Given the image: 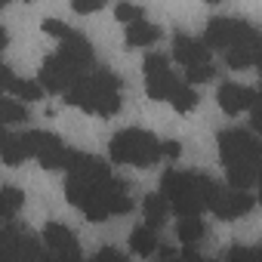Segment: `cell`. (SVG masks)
I'll return each instance as SVG.
<instances>
[{
    "label": "cell",
    "instance_id": "obj_29",
    "mask_svg": "<svg viewBox=\"0 0 262 262\" xmlns=\"http://www.w3.org/2000/svg\"><path fill=\"white\" fill-rule=\"evenodd\" d=\"M102 7H105L102 0H90V4H83V0H74V4H71V10L80 13V16H86V13H99Z\"/></svg>",
    "mask_w": 262,
    "mask_h": 262
},
{
    "label": "cell",
    "instance_id": "obj_27",
    "mask_svg": "<svg viewBox=\"0 0 262 262\" xmlns=\"http://www.w3.org/2000/svg\"><path fill=\"white\" fill-rule=\"evenodd\" d=\"M40 28H43V34H53V37H59V40H65L68 31H71V28H65V22H59V19H43Z\"/></svg>",
    "mask_w": 262,
    "mask_h": 262
},
{
    "label": "cell",
    "instance_id": "obj_11",
    "mask_svg": "<svg viewBox=\"0 0 262 262\" xmlns=\"http://www.w3.org/2000/svg\"><path fill=\"white\" fill-rule=\"evenodd\" d=\"M173 59L182 62L185 68H194V65H210V50L204 40L198 37H188V34H176L173 40Z\"/></svg>",
    "mask_w": 262,
    "mask_h": 262
},
{
    "label": "cell",
    "instance_id": "obj_5",
    "mask_svg": "<svg viewBox=\"0 0 262 262\" xmlns=\"http://www.w3.org/2000/svg\"><path fill=\"white\" fill-rule=\"evenodd\" d=\"M253 31H256V28H253L250 22H244V19L216 16V19H210V25H207V37H204V43L228 53L231 47H241L244 40H250Z\"/></svg>",
    "mask_w": 262,
    "mask_h": 262
},
{
    "label": "cell",
    "instance_id": "obj_25",
    "mask_svg": "<svg viewBox=\"0 0 262 262\" xmlns=\"http://www.w3.org/2000/svg\"><path fill=\"white\" fill-rule=\"evenodd\" d=\"M213 74H216L213 65H194V68H185V83L188 86L191 83H207V80H213Z\"/></svg>",
    "mask_w": 262,
    "mask_h": 262
},
{
    "label": "cell",
    "instance_id": "obj_21",
    "mask_svg": "<svg viewBox=\"0 0 262 262\" xmlns=\"http://www.w3.org/2000/svg\"><path fill=\"white\" fill-rule=\"evenodd\" d=\"M25 161V148H22V139L16 136V133H4V164H10V167H16V164H22Z\"/></svg>",
    "mask_w": 262,
    "mask_h": 262
},
{
    "label": "cell",
    "instance_id": "obj_37",
    "mask_svg": "<svg viewBox=\"0 0 262 262\" xmlns=\"http://www.w3.org/2000/svg\"><path fill=\"white\" fill-rule=\"evenodd\" d=\"M173 262H179V259H173Z\"/></svg>",
    "mask_w": 262,
    "mask_h": 262
},
{
    "label": "cell",
    "instance_id": "obj_36",
    "mask_svg": "<svg viewBox=\"0 0 262 262\" xmlns=\"http://www.w3.org/2000/svg\"><path fill=\"white\" fill-rule=\"evenodd\" d=\"M259 185H262V167H259Z\"/></svg>",
    "mask_w": 262,
    "mask_h": 262
},
{
    "label": "cell",
    "instance_id": "obj_14",
    "mask_svg": "<svg viewBox=\"0 0 262 262\" xmlns=\"http://www.w3.org/2000/svg\"><path fill=\"white\" fill-rule=\"evenodd\" d=\"M4 86H7L10 96H19V99H25V102H34V99L43 96V86H40V83H34V80H19L7 65H4Z\"/></svg>",
    "mask_w": 262,
    "mask_h": 262
},
{
    "label": "cell",
    "instance_id": "obj_22",
    "mask_svg": "<svg viewBox=\"0 0 262 262\" xmlns=\"http://www.w3.org/2000/svg\"><path fill=\"white\" fill-rule=\"evenodd\" d=\"M170 102H173V108H176V111H191V108L198 105V93H194L188 83H179V86H176V93L170 96Z\"/></svg>",
    "mask_w": 262,
    "mask_h": 262
},
{
    "label": "cell",
    "instance_id": "obj_20",
    "mask_svg": "<svg viewBox=\"0 0 262 262\" xmlns=\"http://www.w3.org/2000/svg\"><path fill=\"white\" fill-rule=\"evenodd\" d=\"M204 231H207V228H204V222H201V216H191V219H182V222L176 225V237H179L182 244H188V247H191V244H198V241L204 237Z\"/></svg>",
    "mask_w": 262,
    "mask_h": 262
},
{
    "label": "cell",
    "instance_id": "obj_35",
    "mask_svg": "<svg viewBox=\"0 0 262 262\" xmlns=\"http://www.w3.org/2000/svg\"><path fill=\"white\" fill-rule=\"evenodd\" d=\"M256 201H259V204H262V188H259V198H256Z\"/></svg>",
    "mask_w": 262,
    "mask_h": 262
},
{
    "label": "cell",
    "instance_id": "obj_31",
    "mask_svg": "<svg viewBox=\"0 0 262 262\" xmlns=\"http://www.w3.org/2000/svg\"><path fill=\"white\" fill-rule=\"evenodd\" d=\"M250 123H253V129H259V133H262V96H259L256 105L250 108Z\"/></svg>",
    "mask_w": 262,
    "mask_h": 262
},
{
    "label": "cell",
    "instance_id": "obj_24",
    "mask_svg": "<svg viewBox=\"0 0 262 262\" xmlns=\"http://www.w3.org/2000/svg\"><path fill=\"white\" fill-rule=\"evenodd\" d=\"M114 16H117L123 25H136V22H142V19H145L142 7H133V4H120V7L114 10Z\"/></svg>",
    "mask_w": 262,
    "mask_h": 262
},
{
    "label": "cell",
    "instance_id": "obj_30",
    "mask_svg": "<svg viewBox=\"0 0 262 262\" xmlns=\"http://www.w3.org/2000/svg\"><path fill=\"white\" fill-rule=\"evenodd\" d=\"M182 155V145L176 142V139H167V142H161V158H170V161H176Z\"/></svg>",
    "mask_w": 262,
    "mask_h": 262
},
{
    "label": "cell",
    "instance_id": "obj_16",
    "mask_svg": "<svg viewBox=\"0 0 262 262\" xmlns=\"http://www.w3.org/2000/svg\"><path fill=\"white\" fill-rule=\"evenodd\" d=\"M142 210H145V219H148V228H158V225H164V219L170 216V201L164 198V194H148L145 198V204H142Z\"/></svg>",
    "mask_w": 262,
    "mask_h": 262
},
{
    "label": "cell",
    "instance_id": "obj_8",
    "mask_svg": "<svg viewBox=\"0 0 262 262\" xmlns=\"http://www.w3.org/2000/svg\"><path fill=\"white\" fill-rule=\"evenodd\" d=\"M83 74L80 71H74L62 56H50V59H43V65H40V86L43 90H50V93H68L77 80H80Z\"/></svg>",
    "mask_w": 262,
    "mask_h": 262
},
{
    "label": "cell",
    "instance_id": "obj_15",
    "mask_svg": "<svg viewBox=\"0 0 262 262\" xmlns=\"http://www.w3.org/2000/svg\"><path fill=\"white\" fill-rule=\"evenodd\" d=\"M161 40V28L151 22H136V25H126V47H151Z\"/></svg>",
    "mask_w": 262,
    "mask_h": 262
},
{
    "label": "cell",
    "instance_id": "obj_33",
    "mask_svg": "<svg viewBox=\"0 0 262 262\" xmlns=\"http://www.w3.org/2000/svg\"><path fill=\"white\" fill-rule=\"evenodd\" d=\"M40 262H80L77 256H59V253H50V256H43Z\"/></svg>",
    "mask_w": 262,
    "mask_h": 262
},
{
    "label": "cell",
    "instance_id": "obj_26",
    "mask_svg": "<svg viewBox=\"0 0 262 262\" xmlns=\"http://www.w3.org/2000/svg\"><path fill=\"white\" fill-rule=\"evenodd\" d=\"M225 262H259L256 259V250H250V247H231L228 250V256H225Z\"/></svg>",
    "mask_w": 262,
    "mask_h": 262
},
{
    "label": "cell",
    "instance_id": "obj_19",
    "mask_svg": "<svg viewBox=\"0 0 262 262\" xmlns=\"http://www.w3.org/2000/svg\"><path fill=\"white\" fill-rule=\"evenodd\" d=\"M25 204V198H22V191L19 188H13V185H7L4 188V198H0V216H4V222L10 225L13 222V216L19 213V207Z\"/></svg>",
    "mask_w": 262,
    "mask_h": 262
},
{
    "label": "cell",
    "instance_id": "obj_3",
    "mask_svg": "<svg viewBox=\"0 0 262 262\" xmlns=\"http://www.w3.org/2000/svg\"><path fill=\"white\" fill-rule=\"evenodd\" d=\"M65 102L83 108L86 114H99V117H111V114H117V108H120V96H117L114 90L102 86L93 74H83V77L65 93Z\"/></svg>",
    "mask_w": 262,
    "mask_h": 262
},
{
    "label": "cell",
    "instance_id": "obj_18",
    "mask_svg": "<svg viewBox=\"0 0 262 262\" xmlns=\"http://www.w3.org/2000/svg\"><path fill=\"white\" fill-rule=\"evenodd\" d=\"M129 247H133V253L136 256H151L161 244H158V234H155V228H148V225H142V228H136L133 234H129Z\"/></svg>",
    "mask_w": 262,
    "mask_h": 262
},
{
    "label": "cell",
    "instance_id": "obj_9",
    "mask_svg": "<svg viewBox=\"0 0 262 262\" xmlns=\"http://www.w3.org/2000/svg\"><path fill=\"white\" fill-rule=\"evenodd\" d=\"M253 204H256V198H250L247 191H237V188L222 191V188H219V194L213 198L210 210H213L216 216H222V219H237V216H247V213L253 210Z\"/></svg>",
    "mask_w": 262,
    "mask_h": 262
},
{
    "label": "cell",
    "instance_id": "obj_34",
    "mask_svg": "<svg viewBox=\"0 0 262 262\" xmlns=\"http://www.w3.org/2000/svg\"><path fill=\"white\" fill-rule=\"evenodd\" d=\"M253 250H256V259L262 262V244H259V247H253Z\"/></svg>",
    "mask_w": 262,
    "mask_h": 262
},
{
    "label": "cell",
    "instance_id": "obj_17",
    "mask_svg": "<svg viewBox=\"0 0 262 262\" xmlns=\"http://www.w3.org/2000/svg\"><path fill=\"white\" fill-rule=\"evenodd\" d=\"M262 167V164H259ZM259 167L256 164H237V167H228V185L237 188V191H247L253 182H259Z\"/></svg>",
    "mask_w": 262,
    "mask_h": 262
},
{
    "label": "cell",
    "instance_id": "obj_13",
    "mask_svg": "<svg viewBox=\"0 0 262 262\" xmlns=\"http://www.w3.org/2000/svg\"><path fill=\"white\" fill-rule=\"evenodd\" d=\"M43 241L50 247V253H59V256H77L80 259V247H77V237L71 228H65L62 222H50L43 228Z\"/></svg>",
    "mask_w": 262,
    "mask_h": 262
},
{
    "label": "cell",
    "instance_id": "obj_6",
    "mask_svg": "<svg viewBox=\"0 0 262 262\" xmlns=\"http://www.w3.org/2000/svg\"><path fill=\"white\" fill-rule=\"evenodd\" d=\"M176 86H179V80L170 74V59L161 56V53H151L145 59V90H148V96L158 99V102H170Z\"/></svg>",
    "mask_w": 262,
    "mask_h": 262
},
{
    "label": "cell",
    "instance_id": "obj_23",
    "mask_svg": "<svg viewBox=\"0 0 262 262\" xmlns=\"http://www.w3.org/2000/svg\"><path fill=\"white\" fill-rule=\"evenodd\" d=\"M31 114L25 105H19L16 99H4V123H28Z\"/></svg>",
    "mask_w": 262,
    "mask_h": 262
},
{
    "label": "cell",
    "instance_id": "obj_10",
    "mask_svg": "<svg viewBox=\"0 0 262 262\" xmlns=\"http://www.w3.org/2000/svg\"><path fill=\"white\" fill-rule=\"evenodd\" d=\"M59 56H62L74 71H83V68L93 65V47H90V40H86L80 31H68V37H65L62 47H59Z\"/></svg>",
    "mask_w": 262,
    "mask_h": 262
},
{
    "label": "cell",
    "instance_id": "obj_1",
    "mask_svg": "<svg viewBox=\"0 0 262 262\" xmlns=\"http://www.w3.org/2000/svg\"><path fill=\"white\" fill-rule=\"evenodd\" d=\"M161 194L170 201L173 213L179 219H191L201 216V210L207 207L201 188H198V176L194 173H179V170H167L161 179Z\"/></svg>",
    "mask_w": 262,
    "mask_h": 262
},
{
    "label": "cell",
    "instance_id": "obj_2",
    "mask_svg": "<svg viewBox=\"0 0 262 262\" xmlns=\"http://www.w3.org/2000/svg\"><path fill=\"white\" fill-rule=\"evenodd\" d=\"M161 158V142L145 129H120L111 139V161L129 167H151Z\"/></svg>",
    "mask_w": 262,
    "mask_h": 262
},
{
    "label": "cell",
    "instance_id": "obj_4",
    "mask_svg": "<svg viewBox=\"0 0 262 262\" xmlns=\"http://www.w3.org/2000/svg\"><path fill=\"white\" fill-rule=\"evenodd\" d=\"M219 158L225 167L237 164H262V145L247 133V129H225L219 133Z\"/></svg>",
    "mask_w": 262,
    "mask_h": 262
},
{
    "label": "cell",
    "instance_id": "obj_28",
    "mask_svg": "<svg viewBox=\"0 0 262 262\" xmlns=\"http://www.w3.org/2000/svg\"><path fill=\"white\" fill-rule=\"evenodd\" d=\"M93 262H129L120 250H114V247H105V250H99L96 256H93Z\"/></svg>",
    "mask_w": 262,
    "mask_h": 262
},
{
    "label": "cell",
    "instance_id": "obj_32",
    "mask_svg": "<svg viewBox=\"0 0 262 262\" xmlns=\"http://www.w3.org/2000/svg\"><path fill=\"white\" fill-rule=\"evenodd\" d=\"M179 262H213V259H204V256H198L191 247H185V250H182V256H179Z\"/></svg>",
    "mask_w": 262,
    "mask_h": 262
},
{
    "label": "cell",
    "instance_id": "obj_12",
    "mask_svg": "<svg viewBox=\"0 0 262 262\" xmlns=\"http://www.w3.org/2000/svg\"><path fill=\"white\" fill-rule=\"evenodd\" d=\"M216 99H219V108H222L225 114H231V117L256 105V93H253L250 86H241V83H222Z\"/></svg>",
    "mask_w": 262,
    "mask_h": 262
},
{
    "label": "cell",
    "instance_id": "obj_7",
    "mask_svg": "<svg viewBox=\"0 0 262 262\" xmlns=\"http://www.w3.org/2000/svg\"><path fill=\"white\" fill-rule=\"evenodd\" d=\"M0 253H4V262H37L40 256V244L34 234L19 231L13 222L4 225V241H0Z\"/></svg>",
    "mask_w": 262,
    "mask_h": 262
}]
</instances>
